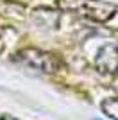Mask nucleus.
I'll use <instances>...</instances> for the list:
<instances>
[{"label": "nucleus", "instance_id": "4", "mask_svg": "<svg viewBox=\"0 0 118 120\" xmlns=\"http://www.w3.org/2000/svg\"><path fill=\"white\" fill-rule=\"evenodd\" d=\"M100 108H102V113L107 116V118L118 120V97H111V99L102 100Z\"/></svg>", "mask_w": 118, "mask_h": 120}, {"label": "nucleus", "instance_id": "3", "mask_svg": "<svg viewBox=\"0 0 118 120\" xmlns=\"http://www.w3.org/2000/svg\"><path fill=\"white\" fill-rule=\"evenodd\" d=\"M97 66H100L104 72H116L118 70V45L107 43L98 50Z\"/></svg>", "mask_w": 118, "mask_h": 120}, {"label": "nucleus", "instance_id": "1", "mask_svg": "<svg viewBox=\"0 0 118 120\" xmlns=\"http://www.w3.org/2000/svg\"><path fill=\"white\" fill-rule=\"evenodd\" d=\"M57 7L98 23L109 22L118 9L114 4H109L106 0H57Z\"/></svg>", "mask_w": 118, "mask_h": 120}, {"label": "nucleus", "instance_id": "2", "mask_svg": "<svg viewBox=\"0 0 118 120\" xmlns=\"http://www.w3.org/2000/svg\"><path fill=\"white\" fill-rule=\"evenodd\" d=\"M15 59L18 63H23L25 66L36 68L39 72H47V74H52L57 68V61H55L54 56L48 54V52H43V50H38V49H25L16 54Z\"/></svg>", "mask_w": 118, "mask_h": 120}, {"label": "nucleus", "instance_id": "5", "mask_svg": "<svg viewBox=\"0 0 118 120\" xmlns=\"http://www.w3.org/2000/svg\"><path fill=\"white\" fill-rule=\"evenodd\" d=\"M0 120H16V118H13V116H9V115H4Z\"/></svg>", "mask_w": 118, "mask_h": 120}]
</instances>
